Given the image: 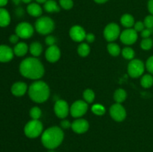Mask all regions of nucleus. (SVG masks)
Segmentation results:
<instances>
[{"instance_id":"42","label":"nucleus","mask_w":153,"mask_h":152,"mask_svg":"<svg viewBox=\"0 0 153 152\" xmlns=\"http://www.w3.org/2000/svg\"><path fill=\"white\" fill-rule=\"evenodd\" d=\"M148 10L149 13L153 15V0H149L148 1Z\"/></svg>"},{"instance_id":"48","label":"nucleus","mask_w":153,"mask_h":152,"mask_svg":"<svg viewBox=\"0 0 153 152\" xmlns=\"http://www.w3.org/2000/svg\"><path fill=\"white\" fill-rule=\"evenodd\" d=\"M50 152H54V151H50Z\"/></svg>"},{"instance_id":"24","label":"nucleus","mask_w":153,"mask_h":152,"mask_svg":"<svg viewBox=\"0 0 153 152\" xmlns=\"http://www.w3.org/2000/svg\"><path fill=\"white\" fill-rule=\"evenodd\" d=\"M127 96L126 92L123 89H118L115 91L114 94V99L116 101V103H119L121 104L123 102L126 100Z\"/></svg>"},{"instance_id":"37","label":"nucleus","mask_w":153,"mask_h":152,"mask_svg":"<svg viewBox=\"0 0 153 152\" xmlns=\"http://www.w3.org/2000/svg\"><path fill=\"white\" fill-rule=\"evenodd\" d=\"M144 28H145L144 23H143V22H141V21H138V22L134 23V29L137 32H138V31H140V32H141Z\"/></svg>"},{"instance_id":"15","label":"nucleus","mask_w":153,"mask_h":152,"mask_svg":"<svg viewBox=\"0 0 153 152\" xmlns=\"http://www.w3.org/2000/svg\"><path fill=\"white\" fill-rule=\"evenodd\" d=\"M71 128L76 134H84L89 129V123L84 119H77L72 123Z\"/></svg>"},{"instance_id":"4","label":"nucleus","mask_w":153,"mask_h":152,"mask_svg":"<svg viewBox=\"0 0 153 152\" xmlns=\"http://www.w3.org/2000/svg\"><path fill=\"white\" fill-rule=\"evenodd\" d=\"M55 23L51 18L48 16H41L35 22V29L39 34L46 35L53 31Z\"/></svg>"},{"instance_id":"47","label":"nucleus","mask_w":153,"mask_h":152,"mask_svg":"<svg viewBox=\"0 0 153 152\" xmlns=\"http://www.w3.org/2000/svg\"><path fill=\"white\" fill-rule=\"evenodd\" d=\"M22 1H23L24 3H30L31 1V0H22Z\"/></svg>"},{"instance_id":"7","label":"nucleus","mask_w":153,"mask_h":152,"mask_svg":"<svg viewBox=\"0 0 153 152\" xmlns=\"http://www.w3.org/2000/svg\"><path fill=\"white\" fill-rule=\"evenodd\" d=\"M34 28L31 24L22 22L18 24L15 28V34L21 39H28L34 34Z\"/></svg>"},{"instance_id":"6","label":"nucleus","mask_w":153,"mask_h":152,"mask_svg":"<svg viewBox=\"0 0 153 152\" xmlns=\"http://www.w3.org/2000/svg\"><path fill=\"white\" fill-rule=\"evenodd\" d=\"M145 66L143 61L138 59H133L128 66V73L131 77H139L144 72Z\"/></svg>"},{"instance_id":"16","label":"nucleus","mask_w":153,"mask_h":152,"mask_svg":"<svg viewBox=\"0 0 153 152\" xmlns=\"http://www.w3.org/2000/svg\"><path fill=\"white\" fill-rule=\"evenodd\" d=\"M13 50L7 45H0V62H10L13 58Z\"/></svg>"},{"instance_id":"23","label":"nucleus","mask_w":153,"mask_h":152,"mask_svg":"<svg viewBox=\"0 0 153 152\" xmlns=\"http://www.w3.org/2000/svg\"><path fill=\"white\" fill-rule=\"evenodd\" d=\"M29 51L30 53L34 58H36V57H38L41 55L42 51H43V47H42V45L40 43H38V42H34V43H32L30 45Z\"/></svg>"},{"instance_id":"25","label":"nucleus","mask_w":153,"mask_h":152,"mask_svg":"<svg viewBox=\"0 0 153 152\" xmlns=\"http://www.w3.org/2000/svg\"><path fill=\"white\" fill-rule=\"evenodd\" d=\"M107 49L108 53L114 57H117L120 54V48L117 44L114 43H110L107 46Z\"/></svg>"},{"instance_id":"28","label":"nucleus","mask_w":153,"mask_h":152,"mask_svg":"<svg viewBox=\"0 0 153 152\" xmlns=\"http://www.w3.org/2000/svg\"><path fill=\"white\" fill-rule=\"evenodd\" d=\"M121 53H122L124 58H126V60H130V61L134 59V55H135L134 51L130 47L124 48L122 50V52H121Z\"/></svg>"},{"instance_id":"41","label":"nucleus","mask_w":153,"mask_h":152,"mask_svg":"<svg viewBox=\"0 0 153 152\" xmlns=\"http://www.w3.org/2000/svg\"><path fill=\"white\" fill-rule=\"evenodd\" d=\"M85 40L88 42V43H93L95 40V36L92 33H90V34H86V37H85Z\"/></svg>"},{"instance_id":"40","label":"nucleus","mask_w":153,"mask_h":152,"mask_svg":"<svg viewBox=\"0 0 153 152\" xmlns=\"http://www.w3.org/2000/svg\"><path fill=\"white\" fill-rule=\"evenodd\" d=\"M72 124L69 122L68 120H66V119H64V120L61 122V125L64 129H68V128H71Z\"/></svg>"},{"instance_id":"10","label":"nucleus","mask_w":153,"mask_h":152,"mask_svg":"<svg viewBox=\"0 0 153 152\" xmlns=\"http://www.w3.org/2000/svg\"><path fill=\"white\" fill-rule=\"evenodd\" d=\"M109 112H110V115L112 119L117 122H122L126 117V109L119 103L113 104L111 107Z\"/></svg>"},{"instance_id":"1","label":"nucleus","mask_w":153,"mask_h":152,"mask_svg":"<svg viewBox=\"0 0 153 152\" xmlns=\"http://www.w3.org/2000/svg\"><path fill=\"white\" fill-rule=\"evenodd\" d=\"M19 72L23 77L37 80L44 75V67L36 58H27L19 64Z\"/></svg>"},{"instance_id":"5","label":"nucleus","mask_w":153,"mask_h":152,"mask_svg":"<svg viewBox=\"0 0 153 152\" xmlns=\"http://www.w3.org/2000/svg\"><path fill=\"white\" fill-rule=\"evenodd\" d=\"M24 133L28 138H37L43 133V125L39 120L32 119L25 125Z\"/></svg>"},{"instance_id":"36","label":"nucleus","mask_w":153,"mask_h":152,"mask_svg":"<svg viewBox=\"0 0 153 152\" xmlns=\"http://www.w3.org/2000/svg\"><path fill=\"white\" fill-rule=\"evenodd\" d=\"M56 41H57L56 38L52 35L47 36L46 40H45V43H46V44L49 46H54V45H55Z\"/></svg>"},{"instance_id":"17","label":"nucleus","mask_w":153,"mask_h":152,"mask_svg":"<svg viewBox=\"0 0 153 152\" xmlns=\"http://www.w3.org/2000/svg\"><path fill=\"white\" fill-rule=\"evenodd\" d=\"M28 90V86L25 83L22 81H17L13 83L10 88L11 93L14 96L20 97L25 94V92Z\"/></svg>"},{"instance_id":"38","label":"nucleus","mask_w":153,"mask_h":152,"mask_svg":"<svg viewBox=\"0 0 153 152\" xmlns=\"http://www.w3.org/2000/svg\"><path fill=\"white\" fill-rule=\"evenodd\" d=\"M153 33V28L152 29H149V28H144L143 31H141V37L143 38H149Z\"/></svg>"},{"instance_id":"8","label":"nucleus","mask_w":153,"mask_h":152,"mask_svg":"<svg viewBox=\"0 0 153 152\" xmlns=\"http://www.w3.org/2000/svg\"><path fill=\"white\" fill-rule=\"evenodd\" d=\"M104 37L107 41L112 43L120 36V28L117 24L114 22L108 24L104 29Z\"/></svg>"},{"instance_id":"27","label":"nucleus","mask_w":153,"mask_h":152,"mask_svg":"<svg viewBox=\"0 0 153 152\" xmlns=\"http://www.w3.org/2000/svg\"><path fill=\"white\" fill-rule=\"evenodd\" d=\"M77 51L81 57H87L91 52V49L88 43H82L79 46Z\"/></svg>"},{"instance_id":"39","label":"nucleus","mask_w":153,"mask_h":152,"mask_svg":"<svg viewBox=\"0 0 153 152\" xmlns=\"http://www.w3.org/2000/svg\"><path fill=\"white\" fill-rule=\"evenodd\" d=\"M19 39V37H18L16 34H11V35L9 37V41H10V43H13V44H16V43H18Z\"/></svg>"},{"instance_id":"13","label":"nucleus","mask_w":153,"mask_h":152,"mask_svg":"<svg viewBox=\"0 0 153 152\" xmlns=\"http://www.w3.org/2000/svg\"><path fill=\"white\" fill-rule=\"evenodd\" d=\"M86 32L85 29L80 25H74L70 30V37L75 42L80 43L86 37Z\"/></svg>"},{"instance_id":"32","label":"nucleus","mask_w":153,"mask_h":152,"mask_svg":"<svg viewBox=\"0 0 153 152\" xmlns=\"http://www.w3.org/2000/svg\"><path fill=\"white\" fill-rule=\"evenodd\" d=\"M30 116L32 119H37L38 120L41 116V110L38 107H34L31 109L29 112Z\"/></svg>"},{"instance_id":"31","label":"nucleus","mask_w":153,"mask_h":152,"mask_svg":"<svg viewBox=\"0 0 153 152\" xmlns=\"http://www.w3.org/2000/svg\"><path fill=\"white\" fill-rule=\"evenodd\" d=\"M153 46V40L151 38H143L140 42V47L143 50H149Z\"/></svg>"},{"instance_id":"2","label":"nucleus","mask_w":153,"mask_h":152,"mask_svg":"<svg viewBox=\"0 0 153 152\" xmlns=\"http://www.w3.org/2000/svg\"><path fill=\"white\" fill-rule=\"evenodd\" d=\"M64 137V132L61 128L56 126L51 127L42 134V144L48 149H55L62 143Z\"/></svg>"},{"instance_id":"45","label":"nucleus","mask_w":153,"mask_h":152,"mask_svg":"<svg viewBox=\"0 0 153 152\" xmlns=\"http://www.w3.org/2000/svg\"><path fill=\"white\" fill-rule=\"evenodd\" d=\"M12 1H13V2L15 4H19L20 3V1H22V0H12Z\"/></svg>"},{"instance_id":"46","label":"nucleus","mask_w":153,"mask_h":152,"mask_svg":"<svg viewBox=\"0 0 153 152\" xmlns=\"http://www.w3.org/2000/svg\"><path fill=\"white\" fill-rule=\"evenodd\" d=\"M47 1V0H36V1H37V3H43V4H44L45 2H46V1Z\"/></svg>"},{"instance_id":"29","label":"nucleus","mask_w":153,"mask_h":152,"mask_svg":"<svg viewBox=\"0 0 153 152\" xmlns=\"http://www.w3.org/2000/svg\"><path fill=\"white\" fill-rule=\"evenodd\" d=\"M83 98L87 103H92L95 98V93L92 89H87L83 92Z\"/></svg>"},{"instance_id":"21","label":"nucleus","mask_w":153,"mask_h":152,"mask_svg":"<svg viewBox=\"0 0 153 152\" xmlns=\"http://www.w3.org/2000/svg\"><path fill=\"white\" fill-rule=\"evenodd\" d=\"M44 10L48 13H56L60 11V7L57 2L54 0H47L44 3Z\"/></svg>"},{"instance_id":"34","label":"nucleus","mask_w":153,"mask_h":152,"mask_svg":"<svg viewBox=\"0 0 153 152\" xmlns=\"http://www.w3.org/2000/svg\"><path fill=\"white\" fill-rule=\"evenodd\" d=\"M144 23L145 28H149V29H152L153 28V15H149V16H146L143 21Z\"/></svg>"},{"instance_id":"35","label":"nucleus","mask_w":153,"mask_h":152,"mask_svg":"<svg viewBox=\"0 0 153 152\" xmlns=\"http://www.w3.org/2000/svg\"><path fill=\"white\" fill-rule=\"evenodd\" d=\"M146 68L151 74L153 75V56L149 57L146 61Z\"/></svg>"},{"instance_id":"26","label":"nucleus","mask_w":153,"mask_h":152,"mask_svg":"<svg viewBox=\"0 0 153 152\" xmlns=\"http://www.w3.org/2000/svg\"><path fill=\"white\" fill-rule=\"evenodd\" d=\"M140 84L144 88H149L153 85V77L151 75H144L141 77Z\"/></svg>"},{"instance_id":"19","label":"nucleus","mask_w":153,"mask_h":152,"mask_svg":"<svg viewBox=\"0 0 153 152\" xmlns=\"http://www.w3.org/2000/svg\"><path fill=\"white\" fill-rule=\"evenodd\" d=\"M10 22V16L9 12L4 7H0V27L5 28Z\"/></svg>"},{"instance_id":"44","label":"nucleus","mask_w":153,"mask_h":152,"mask_svg":"<svg viewBox=\"0 0 153 152\" xmlns=\"http://www.w3.org/2000/svg\"><path fill=\"white\" fill-rule=\"evenodd\" d=\"M94 1L97 3H99V4H103V3L106 2V1H108V0H94Z\"/></svg>"},{"instance_id":"9","label":"nucleus","mask_w":153,"mask_h":152,"mask_svg":"<svg viewBox=\"0 0 153 152\" xmlns=\"http://www.w3.org/2000/svg\"><path fill=\"white\" fill-rule=\"evenodd\" d=\"M88 109V103L82 100L76 101L72 104L70 107V113L74 118H80L87 113Z\"/></svg>"},{"instance_id":"30","label":"nucleus","mask_w":153,"mask_h":152,"mask_svg":"<svg viewBox=\"0 0 153 152\" xmlns=\"http://www.w3.org/2000/svg\"><path fill=\"white\" fill-rule=\"evenodd\" d=\"M91 110L94 114L97 115V116H102L105 113V108L104 106L100 104H94L91 107Z\"/></svg>"},{"instance_id":"22","label":"nucleus","mask_w":153,"mask_h":152,"mask_svg":"<svg viewBox=\"0 0 153 152\" xmlns=\"http://www.w3.org/2000/svg\"><path fill=\"white\" fill-rule=\"evenodd\" d=\"M120 22L123 25V26L126 27L127 28H131V27L134 26V19L131 14L126 13L123 15L120 19Z\"/></svg>"},{"instance_id":"11","label":"nucleus","mask_w":153,"mask_h":152,"mask_svg":"<svg viewBox=\"0 0 153 152\" xmlns=\"http://www.w3.org/2000/svg\"><path fill=\"white\" fill-rule=\"evenodd\" d=\"M70 108L68 104L64 100H58L54 106L55 115L60 119H65L70 113Z\"/></svg>"},{"instance_id":"3","label":"nucleus","mask_w":153,"mask_h":152,"mask_svg":"<svg viewBox=\"0 0 153 152\" xmlns=\"http://www.w3.org/2000/svg\"><path fill=\"white\" fill-rule=\"evenodd\" d=\"M28 92L30 98L36 103L45 102L50 95L49 86L42 80H37L31 83Z\"/></svg>"},{"instance_id":"18","label":"nucleus","mask_w":153,"mask_h":152,"mask_svg":"<svg viewBox=\"0 0 153 152\" xmlns=\"http://www.w3.org/2000/svg\"><path fill=\"white\" fill-rule=\"evenodd\" d=\"M13 53L17 57H23L27 54L28 51V45L23 42H20L15 45L13 48Z\"/></svg>"},{"instance_id":"33","label":"nucleus","mask_w":153,"mask_h":152,"mask_svg":"<svg viewBox=\"0 0 153 152\" xmlns=\"http://www.w3.org/2000/svg\"><path fill=\"white\" fill-rule=\"evenodd\" d=\"M59 3L61 7L65 10H70L73 6V0H59Z\"/></svg>"},{"instance_id":"14","label":"nucleus","mask_w":153,"mask_h":152,"mask_svg":"<svg viewBox=\"0 0 153 152\" xmlns=\"http://www.w3.org/2000/svg\"><path fill=\"white\" fill-rule=\"evenodd\" d=\"M45 57L49 62H57L61 58V50L56 45L49 46V48L46 49V52H45Z\"/></svg>"},{"instance_id":"43","label":"nucleus","mask_w":153,"mask_h":152,"mask_svg":"<svg viewBox=\"0 0 153 152\" xmlns=\"http://www.w3.org/2000/svg\"><path fill=\"white\" fill-rule=\"evenodd\" d=\"M8 2V0H0V7H3Z\"/></svg>"},{"instance_id":"20","label":"nucleus","mask_w":153,"mask_h":152,"mask_svg":"<svg viewBox=\"0 0 153 152\" xmlns=\"http://www.w3.org/2000/svg\"><path fill=\"white\" fill-rule=\"evenodd\" d=\"M27 12L29 15L34 17H39L41 16L43 10L41 7L37 3H31L27 7Z\"/></svg>"},{"instance_id":"12","label":"nucleus","mask_w":153,"mask_h":152,"mask_svg":"<svg viewBox=\"0 0 153 152\" xmlns=\"http://www.w3.org/2000/svg\"><path fill=\"white\" fill-rule=\"evenodd\" d=\"M120 38L123 44L132 45L137 41V32L134 28H127L121 33Z\"/></svg>"}]
</instances>
